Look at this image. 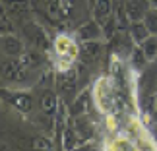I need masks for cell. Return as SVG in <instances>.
Segmentation results:
<instances>
[{
  "label": "cell",
  "instance_id": "cell-1",
  "mask_svg": "<svg viewBox=\"0 0 157 151\" xmlns=\"http://www.w3.org/2000/svg\"><path fill=\"white\" fill-rule=\"evenodd\" d=\"M23 33L27 35V39L31 41V45L35 47V49H39V51H43V52H49L51 51L49 35H47V31L39 25V23H35V21L25 23V25H23Z\"/></svg>",
  "mask_w": 157,
  "mask_h": 151
},
{
  "label": "cell",
  "instance_id": "cell-2",
  "mask_svg": "<svg viewBox=\"0 0 157 151\" xmlns=\"http://www.w3.org/2000/svg\"><path fill=\"white\" fill-rule=\"evenodd\" d=\"M2 99H6L17 112L29 114L33 108V99L27 91H10V89H2Z\"/></svg>",
  "mask_w": 157,
  "mask_h": 151
},
{
  "label": "cell",
  "instance_id": "cell-3",
  "mask_svg": "<svg viewBox=\"0 0 157 151\" xmlns=\"http://www.w3.org/2000/svg\"><path fill=\"white\" fill-rule=\"evenodd\" d=\"M29 72L31 70H27L25 66H23V62L20 60V56H17V58H12V60H8V62L4 64L2 76H4V80H8V81L23 83V81H27Z\"/></svg>",
  "mask_w": 157,
  "mask_h": 151
},
{
  "label": "cell",
  "instance_id": "cell-4",
  "mask_svg": "<svg viewBox=\"0 0 157 151\" xmlns=\"http://www.w3.org/2000/svg\"><path fill=\"white\" fill-rule=\"evenodd\" d=\"M56 85H58V91L64 93V95L76 93V87H78V70L76 68H66L64 72H60L58 80H56Z\"/></svg>",
  "mask_w": 157,
  "mask_h": 151
},
{
  "label": "cell",
  "instance_id": "cell-5",
  "mask_svg": "<svg viewBox=\"0 0 157 151\" xmlns=\"http://www.w3.org/2000/svg\"><path fill=\"white\" fill-rule=\"evenodd\" d=\"M126 6V14H128V20L132 21H144L147 10L151 8V2L149 0H124Z\"/></svg>",
  "mask_w": 157,
  "mask_h": 151
},
{
  "label": "cell",
  "instance_id": "cell-6",
  "mask_svg": "<svg viewBox=\"0 0 157 151\" xmlns=\"http://www.w3.org/2000/svg\"><path fill=\"white\" fill-rule=\"evenodd\" d=\"M101 35H103V27L95 20L86 21L83 25L78 27V31H76V37H78L80 43H83V41H99Z\"/></svg>",
  "mask_w": 157,
  "mask_h": 151
},
{
  "label": "cell",
  "instance_id": "cell-7",
  "mask_svg": "<svg viewBox=\"0 0 157 151\" xmlns=\"http://www.w3.org/2000/svg\"><path fill=\"white\" fill-rule=\"evenodd\" d=\"M54 49H56L60 58H66V62H72V60L80 54V49H76V45L72 43V39L64 37V35L56 37V41H54Z\"/></svg>",
  "mask_w": 157,
  "mask_h": 151
},
{
  "label": "cell",
  "instance_id": "cell-8",
  "mask_svg": "<svg viewBox=\"0 0 157 151\" xmlns=\"http://www.w3.org/2000/svg\"><path fill=\"white\" fill-rule=\"evenodd\" d=\"M103 52V45L99 41H83L80 43V56L83 62H97Z\"/></svg>",
  "mask_w": 157,
  "mask_h": 151
},
{
  "label": "cell",
  "instance_id": "cell-9",
  "mask_svg": "<svg viewBox=\"0 0 157 151\" xmlns=\"http://www.w3.org/2000/svg\"><path fill=\"white\" fill-rule=\"evenodd\" d=\"M2 51H4V54H8V56H12V58L21 56V54L25 52L21 39H20V37H16L14 33H10V35H2Z\"/></svg>",
  "mask_w": 157,
  "mask_h": 151
},
{
  "label": "cell",
  "instance_id": "cell-10",
  "mask_svg": "<svg viewBox=\"0 0 157 151\" xmlns=\"http://www.w3.org/2000/svg\"><path fill=\"white\" fill-rule=\"evenodd\" d=\"M72 124H74V128H76V134H78V138H80V142H87L89 138L93 136V126H91V122H89V118L86 116V114L74 116Z\"/></svg>",
  "mask_w": 157,
  "mask_h": 151
},
{
  "label": "cell",
  "instance_id": "cell-11",
  "mask_svg": "<svg viewBox=\"0 0 157 151\" xmlns=\"http://www.w3.org/2000/svg\"><path fill=\"white\" fill-rule=\"evenodd\" d=\"M111 12H113V2L111 0H97V4L93 6V10H91V17L97 23H103L111 17Z\"/></svg>",
  "mask_w": 157,
  "mask_h": 151
},
{
  "label": "cell",
  "instance_id": "cell-12",
  "mask_svg": "<svg viewBox=\"0 0 157 151\" xmlns=\"http://www.w3.org/2000/svg\"><path fill=\"white\" fill-rule=\"evenodd\" d=\"M58 105H60V101H58V95L54 91L49 89V91L43 93V97H41V108H43V112L47 114V116L54 118V114H56V111H58Z\"/></svg>",
  "mask_w": 157,
  "mask_h": 151
},
{
  "label": "cell",
  "instance_id": "cell-13",
  "mask_svg": "<svg viewBox=\"0 0 157 151\" xmlns=\"http://www.w3.org/2000/svg\"><path fill=\"white\" fill-rule=\"evenodd\" d=\"M128 29H130V37L136 45H144V41L151 37V31L147 29V25L144 21H132Z\"/></svg>",
  "mask_w": 157,
  "mask_h": 151
},
{
  "label": "cell",
  "instance_id": "cell-14",
  "mask_svg": "<svg viewBox=\"0 0 157 151\" xmlns=\"http://www.w3.org/2000/svg\"><path fill=\"white\" fill-rule=\"evenodd\" d=\"M78 145H80V138L76 134V128H74V124H68L64 128V134H62V149L74 151Z\"/></svg>",
  "mask_w": 157,
  "mask_h": 151
},
{
  "label": "cell",
  "instance_id": "cell-15",
  "mask_svg": "<svg viewBox=\"0 0 157 151\" xmlns=\"http://www.w3.org/2000/svg\"><path fill=\"white\" fill-rule=\"evenodd\" d=\"M20 60L23 62V66H25L27 70H31V72L43 66V54H41L39 51H25L20 56Z\"/></svg>",
  "mask_w": 157,
  "mask_h": 151
},
{
  "label": "cell",
  "instance_id": "cell-16",
  "mask_svg": "<svg viewBox=\"0 0 157 151\" xmlns=\"http://www.w3.org/2000/svg\"><path fill=\"white\" fill-rule=\"evenodd\" d=\"M87 101H89V91H83L82 95H78L76 101L72 103V107H70V114H72V116L86 114V111H87Z\"/></svg>",
  "mask_w": 157,
  "mask_h": 151
},
{
  "label": "cell",
  "instance_id": "cell-17",
  "mask_svg": "<svg viewBox=\"0 0 157 151\" xmlns=\"http://www.w3.org/2000/svg\"><path fill=\"white\" fill-rule=\"evenodd\" d=\"M10 14H25L29 10V0H2Z\"/></svg>",
  "mask_w": 157,
  "mask_h": 151
},
{
  "label": "cell",
  "instance_id": "cell-18",
  "mask_svg": "<svg viewBox=\"0 0 157 151\" xmlns=\"http://www.w3.org/2000/svg\"><path fill=\"white\" fill-rule=\"evenodd\" d=\"M31 149L33 151H49V149H54V142L45 136H35V138H31Z\"/></svg>",
  "mask_w": 157,
  "mask_h": 151
},
{
  "label": "cell",
  "instance_id": "cell-19",
  "mask_svg": "<svg viewBox=\"0 0 157 151\" xmlns=\"http://www.w3.org/2000/svg\"><path fill=\"white\" fill-rule=\"evenodd\" d=\"M144 52H146L147 60H155L157 58V35H151V37H147L144 41V45H140Z\"/></svg>",
  "mask_w": 157,
  "mask_h": 151
},
{
  "label": "cell",
  "instance_id": "cell-20",
  "mask_svg": "<svg viewBox=\"0 0 157 151\" xmlns=\"http://www.w3.org/2000/svg\"><path fill=\"white\" fill-rule=\"evenodd\" d=\"M101 27H103V37H105V39H109V41H111L114 35H117V31H120L118 21H117V17H114V16L109 17V20H107Z\"/></svg>",
  "mask_w": 157,
  "mask_h": 151
},
{
  "label": "cell",
  "instance_id": "cell-21",
  "mask_svg": "<svg viewBox=\"0 0 157 151\" xmlns=\"http://www.w3.org/2000/svg\"><path fill=\"white\" fill-rule=\"evenodd\" d=\"M130 62L136 66V68H142V66H146V62H147V56H146V52H144V49L140 45L136 47L134 51H132V54H130Z\"/></svg>",
  "mask_w": 157,
  "mask_h": 151
},
{
  "label": "cell",
  "instance_id": "cell-22",
  "mask_svg": "<svg viewBox=\"0 0 157 151\" xmlns=\"http://www.w3.org/2000/svg\"><path fill=\"white\" fill-rule=\"evenodd\" d=\"M144 23L147 25V29L151 31V35H157V8H149L146 17H144Z\"/></svg>",
  "mask_w": 157,
  "mask_h": 151
},
{
  "label": "cell",
  "instance_id": "cell-23",
  "mask_svg": "<svg viewBox=\"0 0 157 151\" xmlns=\"http://www.w3.org/2000/svg\"><path fill=\"white\" fill-rule=\"evenodd\" d=\"M117 21H118V27L120 29H128L130 27V20H128V14H126V6L124 2L122 4H118V8H117Z\"/></svg>",
  "mask_w": 157,
  "mask_h": 151
},
{
  "label": "cell",
  "instance_id": "cell-24",
  "mask_svg": "<svg viewBox=\"0 0 157 151\" xmlns=\"http://www.w3.org/2000/svg\"><path fill=\"white\" fill-rule=\"evenodd\" d=\"M0 33L2 35H10L14 33V23L8 17V14H4V8H2V14H0Z\"/></svg>",
  "mask_w": 157,
  "mask_h": 151
},
{
  "label": "cell",
  "instance_id": "cell-25",
  "mask_svg": "<svg viewBox=\"0 0 157 151\" xmlns=\"http://www.w3.org/2000/svg\"><path fill=\"white\" fill-rule=\"evenodd\" d=\"M58 6H60V12H62L64 20L66 17L72 16V12H74V0H56Z\"/></svg>",
  "mask_w": 157,
  "mask_h": 151
},
{
  "label": "cell",
  "instance_id": "cell-26",
  "mask_svg": "<svg viewBox=\"0 0 157 151\" xmlns=\"http://www.w3.org/2000/svg\"><path fill=\"white\" fill-rule=\"evenodd\" d=\"M97 4V0H87V6H89V10H93V6Z\"/></svg>",
  "mask_w": 157,
  "mask_h": 151
},
{
  "label": "cell",
  "instance_id": "cell-27",
  "mask_svg": "<svg viewBox=\"0 0 157 151\" xmlns=\"http://www.w3.org/2000/svg\"><path fill=\"white\" fill-rule=\"evenodd\" d=\"M2 151H12V149L8 147V143H2Z\"/></svg>",
  "mask_w": 157,
  "mask_h": 151
},
{
  "label": "cell",
  "instance_id": "cell-28",
  "mask_svg": "<svg viewBox=\"0 0 157 151\" xmlns=\"http://www.w3.org/2000/svg\"><path fill=\"white\" fill-rule=\"evenodd\" d=\"M149 2H151V6H153V8H157V0H149Z\"/></svg>",
  "mask_w": 157,
  "mask_h": 151
},
{
  "label": "cell",
  "instance_id": "cell-29",
  "mask_svg": "<svg viewBox=\"0 0 157 151\" xmlns=\"http://www.w3.org/2000/svg\"><path fill=\"white\" fill-rule=\"evenodd\" d=\"M49 151H54V149H49Z\"/></svg>",
  "mask_w": 157,
  "mask_h": 151
},
{
  "label": "cell",
  "instance_id": "cell-30",
  "mask_svg": "<svg viewBox=\"0 0 157 151\" xmlns=\"http://www.w3.org/2000/svg\"><path fill=\"white\" fill-rule=\"evenodd\" d=\"M155 99H157V95H155Z\"/></svg>",
  "mask_w": 157,
  "mask_h": 151
},
{
  "label": "cell",
  "instance_id": "cell-31",
  "mask_svg": "<svg viewBox=\"0 0 157 151\" xmlns=\"http://www.w3.org/2000/svg\"><path fill=\"white\" fill-rule=\"evenodd\" d=\"M155 62H157V58H155Z\"/></svg>",
  "mask_w": 157,
  "mask_h": 151
}]
</instances>
